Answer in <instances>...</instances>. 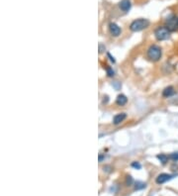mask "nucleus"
<instances>
[{
	"instance_id": "obj_1",
	"label": "nucleus",
	"mask_w": 178,
	"mask_h": 196,
	"mask_svg": "<svg viewBox=\"0 0 178 196\" xmlns=\"http://www.w3.org/2000/svg\"><path fill=\"white\" fill-rule=\"evenodd\" d=\"M149 26H150V21L147 19H137L131 23L130 29L133 32H140Z\"/></svg>"
},
{
	"instance_id": "obj_2",
	"label": "nucleus",
	"mask_w": 178,
	"mask_h": 196,
	"mask_svg": "<svg viewBox=\"0 0 178 196\" xmlns=\"http://www.w3.org/2000/svg\"><path fill=\"white\" fill-rule=\"evenodd\" d=\"M162 54L161 48L156 46V45H152L147 50V58H149L151 62H157L159 61Z\"/></svg>"
},
{
	"instance_id": "obj_3",
	"label": "nucleus",
	"mask_w": 178,
	"mask_h": 196,
	"mask_svg": "<svg viewBox=\"0 0 178 196\" xmlns=\"http://www.w3.org/2000/svg\"><path fill=\"white\" fill-rule=\"evenodd\" d=\"M154 36L158 41H164L170 37V31L167 27H158L154 31Z\"/></svg>"
},
{
	"instance_id": "obj_4",
	"label": "nucleus",
	"mask_w": 178,
	"mask_h": 196,
	"mask_svg": "<svg viewBox=\"0 0 178 196\" xmlns=\"http://www.w3.org/2000/svg\"><path fill=\"white\" fill-rule=\"evenodd\" d=\"M176 175L175 174H168V173H161L159 174L158 176L156 177L155 179V182L157 184H163L165 183L166 181H168V180L172 179L173 177H175Z\"/></svg>"
},
{
	"instance_id": "obj_5",
	"label": "nucleus",
	"mask_w": 178,
	"mask_h": 196,
	"mask_svg": "<svg viewBox=\"0 0 178 196\" xmlns=\"http://www.w3.org/2000/svg\"><path fill=\"white\" fill-rule=\"evenodd\" d=\"M166 27L169 29V31H175L177 29V18L171 16L168 20H166Z\"/></svg>"
},
{
	"instance_id": "obj_6",
	"label": "nucleus",
	"mask_w": 178,
	"mask_h": 196,
	"mask_svg": "<svg viewBox=\"0 0 178 196\" xmlns=\"http://www.w3.org/2000/svg\"><path fill=\"white\" fill-rule=\"evenodd\" d=\"M109 30H110V33L112 34V36L114 37H118L121 34V28L116 23H110Z\"/></svg>"
},
{
	"instance_id": "obj_7",
	"label": "nucleus",
	"mask_w": 178,
	"mask_h": 196,
	"mask_svg": "<svg viewBox=\"0 0 178 196\" xmlns=\"http://www.w3.org/2000/svg\"><path fill=\"white\" fill-rule=\"evenodd\" d=\"M119 7L122 11L128 12L132 7V3H131L130 0H121L120 3H119Z\"/></svg>"
},
{
	"instance_id": "obj_8",
	"label": "nucleus",
	"mask_w": 178,
	"mask_h": 196,
	"mask_svg": "<svg viewBox=\"0 0 178 196\" xmlns=\"http://www.w3.org/2000/svg\"><path fill=\"white\" fill-rule=\"evenodd\" d=\"M126 118H127V114L126 113H119L113 118V123L115 125H119L120 123L123 122Z\"/></svg>"
},
{
	"instance_id": "obj_9",
	"label": "nucleus",
	"mask_w": 178,
	"mask_h": 196,
	"mask_svg": "<svg viewBox=\"0 0 178 196\" xmlns=\"http://www.w3.org/2000/svg\"><path fill=\"white\" fill-rule=\"evenodd\" d=\"M127 102H128V98H127V96L124 94L118 95V97H117V99H116V103L118 104L119 106H124Z\"/></svg>"
},
{
	"instance_id": "obj_10",
	"label": "nucleus",
	"mask_w": 178,
	"mask_h": 196,
	"mask_svg": "<svg viewBox=\"0 0 178 196\" xmlns=\"http://www.w3.org/2000/svg\"><path fill=\"white\" fill-rule=\"evenodd\" d=\"M173 94H174V88L172 86L166 87L163 90V92H162V95H163L164 97H169V96H171V95H173Z\"/></svg>"
},
{
	"instance_id": "obj_11",
	"label": "nucleus",
	"mask_w": 178,
	"mask_h": 196,
	"mask_svg": "<svg viewBox=\"0 0 178 196\" xmlns=\"http://www.w3.org/2000/svg\"><path fill=\"white\" fill-rule=\"evenodd\" d=\"M157 159H158L160 160V163H161L162 164H165L167 162H168V159H169V157H167L166 155L160 154V155H157Z\"/></svg>"
},
{
	"instance_id": "obj_12",
	"label": "nucleus",
	"mask_w": 178,
	"mask_h": 196,
	"mask_svg": "<svg viewBox=\"0 0 178 196\" xmlns=\"http://www.w3.org/2000/svg\"><path fill=\"white\" fill-rule=\"evenodd\" d=\"M145 183H144V182H141V181H137L136 183H135V189L136 190H140V189H144L145 187Z\"/></svg>"
},
{
	"instance_id": "obj_13",
	"label": "nucleus",
	"mask_w": 178,
	"mask_h": 196,
	"mask_svg": "<svg viewBox=\"0 0 178 196\" xmlns=\"http://www.w3.org/2000/svg\"><path fill=\"white\" fill-rule=\"evenodd\" d=\"M169 159H172V160H174V162H177V160H178V152L171 154V155H169Z\"/></svg>"
},
{
	"instance_id": "obj_14",
	"label": "nucleus",
	"mask_w": 178,
	"mask_h": 196,
	"mask_svg": "<svg viewBox=\"0 0 178 196\" xmlns=\"http://www.w3.org/2000/svg\"><path fill=\"white\" fill-rule=\"evenodd\" d=\"M133 182H134V180H133V178H132V176H127V179H126V183H127V185H128V186H131L132 184H133Z\"/></svg>"
},
{
	"instance_id": "obj_15",
	"label": "nucleus",
	"mask_w": 178,
	"mask_h": 196,
	"mask_svg": "<svg viewBox=\"0 0 178 196\" xmlns=\"http://www.w3.org/2000/svg\"><path fill=\"white\" fill-rule=\"evenodd\" d=\"M132 167L135 168H137V169H141V163H139L138 162H134L133 163H132Z\"/></svg>"
},
{
	"instance_id": "obj_16",
	"label": "nucleus",
	"mask_w": 178,
	"mask_h": 196,
	"mask_svg": "<svg viewBox=\"0 0 178 196\" xmlns=\"http://www.w3.org/2000/svg\"><path fill=\"white\" fill-rule=\"evenodd\" d=\"M107 73H108L109 76H114V70L112 69L111 68H107Z\"/></svg>"
},
{
	"instance_id": "obj_17",
	"label": "nucleus",
	"mask_w": 178,
	"mask_h": 196,
	"mask_svg": "<svg viewBox=\"0 0 178 196\" xmlns=\"http://www.w3.org/2000/svg\"><path fill=\"white\" fill-rule=\"evenodd\" d=\"M107 56H108V57H109V59H110V61H111L112 63H115V59H114V57H112V56H111V54H110L109 53H108V54H107Z\"/></svg>"
},
{
	"instance_id": "obj_18",
	"label": "nucleus",
	"mask_w": 178,
	"mask_h": 196,
	"mask_svg": "<svg viewBox=\"0 0 178 196\" xmlns=\"http://www.w3.org/2000/svg\"><path fill=\"white\" fill-rule=\"evenodd\" d=\"M103 158H104V157H103V155H99V162H100V163H101V162H102V159H103Z\"/></svg>"
},
{
	"instance_id": "obj_19",
	"label": "nucleus",
	"mask_w": 178,
	"mask_h": 196,
	"mask_svg": "<svg viewBox=\"0 0 178 196\" xmlns=\"http://www.w3.org/2000/svg\"><path fill=\"white\" fill-rule=\"evenodd\" d=\"M177 29H178V18H177Z\"/></svg>"
}]
</instances>
